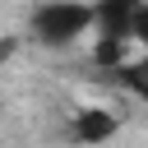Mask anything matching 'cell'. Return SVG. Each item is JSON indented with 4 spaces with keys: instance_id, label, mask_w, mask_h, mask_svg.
I'll list each match as a JSON object with an SVG mask.
<instances>
[{
    "instance_id": "cell-1",
    "label": "cell",
    "mask_w": 148,
    "mask_h": 148,
    "mask_svg": "<svg viewBox=\"0 0 148 148\" xmlns=\"http://www.w3.org/2000/svg\"><path fill=\"white\" fill-rule=\"evenodd\" d=\"M97 32V5H79V0H51L37 5L28 14V37L46 51H69L74 42Z\"/></svg>"
},
{
    "instance_id": "cell-2",
    "label": "cell",
    "mask_w": 148,
    "mask_h": 148,
    "mask_svg": "<svg viewBox=\"0 0 148 148\" xmlns=\"http://www.w3.org/2000/svg\"><path fill=\"white\" fill-rule=\"evenodd\" d=\"M116 130H120V120H116L106 106H83V111H74V120H69V139H74V143H83V148L106 143Z\"/></svg>"
},
{
    "instance_id": "cell-3",
    "label": "cell",
    "mask_w": 148,
    "mask_h": 148,
    "mask_svg": "<svg viewBox=\"0 0 148 148\" xmlns=\"http://www.w3.org/2000/svg\"><path fill=\"white\" fill-rule=\"evenodd\" d=\"M116 79H120V88H125L130 97H139V102H148V56H139V60H130L125 69H116Z\"/></svg>"
},
{
    "instance_id": "cell-4",
    "label": "cell",
    "mask_w": 148,
    "mask_h": 148,
    "mask_svg": "<svg viewBox=\"0 0 148 148\" xmlns=\"http://www.w3.org/2000/svg\"><path fill=\"white\" fill-rule=\"evenodd\" d=\"M134 42H139L143 56H148V5H134Z\"/></svg>"
}]
</instances>
